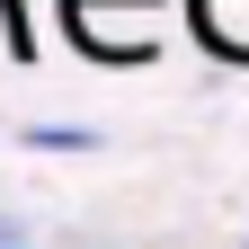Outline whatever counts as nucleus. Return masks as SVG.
<instances>
[{
  "label": "nucleus",
  "instance_id": "obj_3",
  "mask_svg": "<svg viewBox=\"0 0 249 249\" xmlns=\"http://www.w3.org/2000/svg\"><path fill=\"white\" fill-rule=\"evenodd\" d=\"M18 142H27V151H98V134H89V124H27Z\"/></svg>",
  "mask_w": 249,
  "mask_h": 249
},
{
  "label": "nucleus",
  "instance_id": "obj_2",
  "mask_svg": "<svg viewBox=\"0 0 249 249\" xmlns=\"http://www.w3.org/2000/svg\"><path fill=\"white\" fill-rule=\"evenodd\" d=\"M187 18L213 62H249V0H187Z\"/></svg>",
  "mask_w": 249,
  "mask_h": 249
},
{
  "label": "nucleus",
  "instance_id": "obj_4",
  "mask_svg": "<svg viewBox=\"0 0 249 249\" xmlns=\"http://www.w3.org/2000/svg\"><path fill=\"white\" fill-rule=\"evenodd\" d=\"M62 9H160V0H62Z\"/></svg>",
  "mask_w": 249,
  "mask_h": 249
},
{
  "label": "nucleus",
  "instance_id": "obj_1",
  "mask_svg": "<svg viewBox=\"0 0 249 249\" xmlns=\"http://www.w3.org/2000/svg\"><path fill=\"white\" fill-rule=\"evenodd\" d=\"M62 18H71V36L98 62H142L160 45V9H62Z\"/></svg>",
  "mask_w": 249,
  "mask_h": 249
},
{
  "label": "nucleus",
  "instance_id": "obj_5",
  "mask_svg": "<svg viewBox=\"0 0 249 249\" xmlns=\"http://www.w3.org/2000/svg\"><path fill=\"white\" fill-rule=\"evenodd\" d=\"M0 249H18V240H0Z\"/></svg>",
  "mask_w": 249,
  "mask_h": 249
}]
</instances>
